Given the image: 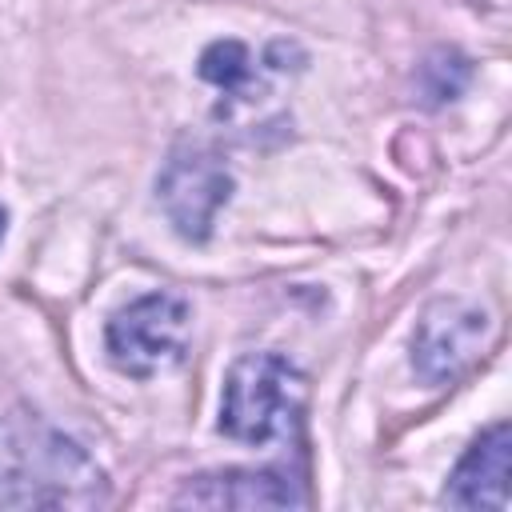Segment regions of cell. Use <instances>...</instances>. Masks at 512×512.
I'll return each mask as SVG.
<instances>
[{
	"instance_id": "cell-5",
	"label": "cell",
	"mask_w": 512,
	"mask_h": 512,
	"mask_svg": "<svg viewBox=\"0 0 512 512\" xmlns=\"http://www.w3.org/2000/svg\"><path fill=\"white\" fill-rule=\"evenodd\" d=\"M232 196V176L224 168V160L208 148H176L160 176H156V200L168 216V224L176 228V236L200 244L212 236L216 212L228 204Z\"/></svg>"
},
{
	"instance_id": "cell-9",
	"label": "cell",
	"mask_w": 512,
	"mask_h": 512,
	"mask_svg": "<svg viewBox=\"0 0 512 512\" xmlns=\"http://www.w3.org/2000/svg\"><path fill=\"white\" fill-rule=\"evenodd\" d=\"M4 228H8V212L0 208V240H4Z\"/></svg>"
},
{
	"instance_id": "cell-6",
	"label": "cell",
	"mask_w": 512,
	"mask_h": 512,
	"mask_svg": "<svg viewBox=\"0 0 512 512\" xmlns=\"http://www.w3.org/2000/svg\"><path fill=\"white\" fill-rule=\"evenodd\" d=\"M508 464H512V428L508 420H496L456 460L444 484V504L448 508H508Z\"/></svg>"
},
{
	"instance_id": "cell-3",
	"label": "cell",
	"mask_w": 512,
	"mask_h": 512,
	"mask_svg": "<svg viewBox=\"0 0 512 512\" xmlns=\"http://www.w3.org/2000/svg\"><path fill=\"white\" fill-rule=\"evenodd\" d=\"M192 340V304L180 292H144L112 312L104 328V352L116 372L152 380L184 364Z\"/></svg>"
},
{
	"instance_id": "cell-1",
	"label": "cell",
	"mask_w": 512,
	"mask_h": 512,
	"mask_svg": "<svg viewBox=\"0 0 512 512\" xmlns=\"http://www.w3.org/2000/svg\"><path fill=\"white\" fill-rule=\"evenodd\" d=\"M112 488L100 464L40 416L0 420V508H100Z\"/></svg>"
},
{
	"instance_id": "cell-2",
	"label": "cell",
	"mask_w": 512,
	"mask_h": 512,
	"mask_svg": "<svg viewBox=\"0 0 512 512\" xmlns=\"http://www.w3.org/2000/svg\"><path fill=\"white\" fill-rule=\"evenodd\" d=\"M304 372L280 352H248L224 376L220 396V432L264 448L288 440L304 416Z\"/></svg>"
},
{
	"instance_id": "cell-4",
	"label": "cell",
	"mask_w": 512,
	"mask_h": 512,
	"mask_svg": "<svg viewBox=\"0 0 512 512\" xmlns=\"http://www.w3.org/2000/svg\"><path fill=\"white\" fill-rule=\"evenodd\" d=\"M488 340H492L488 308H480L476 300H464V296H440L416 320L412 368L432 388L452 384L484 356Z\"/></svg>"
},
{
	"instance_id": "cell-8",
	"label": "cell",
	"mask_w": 512,
	"mask_h": 512,
	"mask_svg": "<svg viewBox=\"0 0 512 512\" xmlns=\"http://www.w3.org/2000/svg\"><path fill=\"white\" fill-rule=\"evenodd\" d=\"M200 76L220 88L224 96H236V100H248L252 92H260V76H256V64L248 56V48L240 40H216L200 52Z\"/></svg>"
},
{
	"instance_id": "cell-7",
	"label": "cell",
	"mask_w": 512,
	"mask_h": 512,
	"mask_svg": "<svg viewBox=\"0 0 512 512\" xmlns=\"http://www.w3.org/2000/svg\"><path fill=\"white\" fill-rule=\"evenodd\" d=\"M304 500L308 496L296 488V480L252 468L204 472L176 492V504H196V508H300Z\"/></svg>"
}]
</instances>
